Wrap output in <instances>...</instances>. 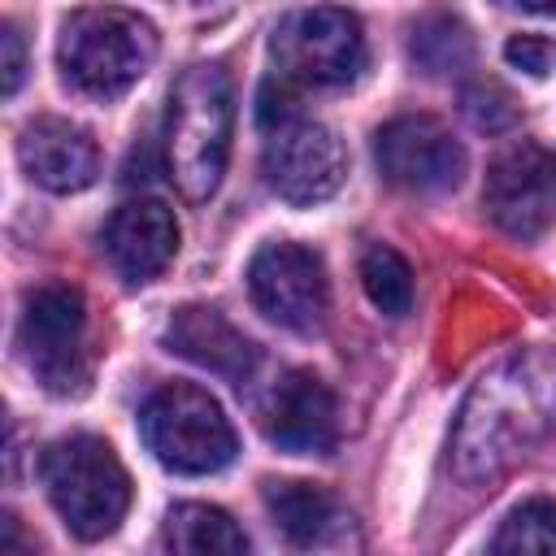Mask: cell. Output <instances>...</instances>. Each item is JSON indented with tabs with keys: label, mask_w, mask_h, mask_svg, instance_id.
Returning <instances> with one entry per match:
<instances>
[{
	"label": "cell",
	"mask_w": 556,
	"mask_h": 556,
	"mask_svg": "<svg viewBox=\"0 0 556 556\" xmlns=\"http://www.w3.org/2000/svg\"><path fill=\"white\" fill-rule=\"evenodd\" d=\"M552 434H556V348L547 343L513 348L469 387L452 426L447 465L465 486H491Z\"/></svg>",
	"instance_id": "obj_1"
},
{
	"label": "cell",
	"mask_w": 556,
	"mask_h": 556,
	"mask_svg": "<svg viewBox=\"0 0 556 556\" xmlns=\"http://www.w3.org/2000/svg\"><path fill=\"white\" fill-rule=\"evenodd\" d=\"M235 126V87L222 65H191L165 109V174L187 200H208L226 174Z\"/></svg>",
	"instance_id": "obj_2"
},
{
	"label": "cell",
	"mask_w": 556,
	"mask_h": 556,
	"mask_svg": "<svg viewBox=\"0 0 556 556\" xmlns=\"http://www.w3.org/2000/svg\"><path fill=\"white\" fill-rule=\"evenodd\" d=\"M56 61L65 83H74L83 96H126L156 61V26L117 4L74 9L61 22Z\"/></svg>",
	"instance_id": "obj_3"
},
{
	"label": "cell",
	"mask_w": 556,
	"mask_h": 556,
	"mask_svg": "<svg viewBox=\"0 0 556 556\" xmlns=\"http://www.w3.org/2000/svg\"><path fill=\"white\" fill-rule=\"evenodd\" d=\"M39 478L61 513V521L78 539H104L130 508V473L122 469L117 452L96 434H70L43 447Z\"/></svg>",
	"instance_id": "obj_4"
},
{
	"label": "cell",
	"mask_w": 556,
	"mask_h": 556,
	"mask_svg": "<svg viewBox=\"0 0 556 556\" xmlns=\"http://www.w3.org/2000/svg\"><path fill=\"white\" fill-rule=\"evenodd\" d=\"M139 434L148 452L174 473H217L239 447L222 404L191 382L156 387L139 408Z\"/></svg>",
	"instance_id": "obj_5"
},
{
	"label": "cell",
	"mask_w": 556,
	"mask_h": 556,
	"mask_svg": "<svg viewBox=\"0 0 556 556\" xmlns=\"http://www.w3.org/2000/svg\"><path fill=\"white\" fill-rule=\"evenodd\" d=\"M17 348L35 382L52 395H78L91 378L87 365V304L70 282H43L22 304Z\"/></svg>",
	"instance_id": "obj_6"
},
{
	"label": "cell",
	"mask_w": 556,
	"mask_h": 556,
	"mask_svg": "<svg viewBox=\"0 0 556 556\" xmlns=\"http://www.w3.org/2000/svg\"><path fill=\"white\" fill-rule=\"evenodd\" d=\"M269 52L278 78L300 87H348L365 70V26L352 9L313 4L278 22Z\"/></svg>",
	"instance_id": "obj_7"
},
{
	"label": "cell",
	"mask_w": 556,
	"mask_h": 556,
	"mask_svg": "<svg viewBox=\"0 0 556 556\" xmlns=\"http://www.w3.org/2000/svg\"><path fill=\"white\" fill-rule=\"evenodd\" d=\"M482 204L508 239H539L556 222V152L534 139L508 143L486 169Z\"/></svg>",
	"instance_id": "obj_8"
},
{
	"label": "cell",
	"mask_w": 556,
	"mask_h": 556,
	"mask_svg": "<svg viewBox=\"0 0 556 556\" xmlns=\"http://www.w3.org/2000/svg\"><path fill=\"white\" fill-rule=\"evenodd\" d=\"M248 291H252V304L269 321L287 326L295 334H313L326 326V313H330L326 265L304 243L278 239V243L256 248V256L248 265Z\"/></svg>",
	"instance_id": "obj_9"
},
{
	"label": "cell",
	"mask_w": 556,
	"mask_h": 556,
	"mask_svg": "<svg viewBox=\"0 0 556 556\" xmlns=\"http://www.w3.org/2000/svg\"><path fill=\"white\" fill-rule=\"evenodd\" d=\"M261 169H265V182L278 200L308 208V204L330 200L343 187L348 152L330 126L308 122V117H291V122L269 130Z\"/></svg>",
	"instance_id": "obj_10"
},
{
	"label": "cell",
	"mask_w": 556,
	"mask_h": 556,
	"mask_svg": "<svg viewBox=\"0 0 556 556\" xmlns=\"http://www.w3.org/2000/svg\"><path fill=\"white\" fill-rule=\"evenodd\" d=\"M378 174L400 191H447L465 174V148L439 117L404 113L374 135Z\"/></svg>",
	"instance_id": "obj_11"
},
{
	"label": "cell",
	"mask_w": 556,
	"mask_h": 556,
	"mask_svg": "<svg viewBox=\"0 0 556 556\" xmlns=\"http://www.w3.org/2000/svg\"><path fill=\"white\" fill-rule=\"evenodd\" d=\"M261 430L291 456H326L339 439V404L317 374L291 369L269 387L261 404Z\"/></svg>",
	"instance_id": "obj_12"
},
{
	"label": "cell",
	"mask_w": 556,
	"mask_h": 556,
	"mask_svg": "<svg viewBox=\"0 0 556 556\" xmlns=\"http://www.w3.org/2000/svg\"><path fill=\"white\" fill-rule=\"evenodd\" d=\"M100 252L126 282L156 278L178 252V222L161 200H126L100 230Z\"/></svg>",
	"instance_id": "obj_13"
},
{
	"label": "cell",
	"mask_w": 556,
	"mask_h": 556,
	"mask_svg": "<svg viewBox=\"0 0 556 556\" xmlns=\"http://www.w3.org/2000/svg\"><path fill=\"white\" fill-rule=\"evenodd\" d=\"M22 169L43 187V191H83L100 174V148L91 130H83L70 117H35L22 126L17 139Z\"/></svg>",
	"instance_id": "obj_14"
},
{
	"label": "cell",
	"mask_w": 556,
	"mask_h": 556,
	"mask_svg": "<svg viewBox=\"0 0 556 556\" xmlns=\"http://www.w3.org/2000/svg\"><path fill=\"white\" fill-rule=\"evenodd\" d=\"M165 348L226 382H239V387H243V378H252V369L261 361L256 343L208 304L174 308V317L165 321Z\"/></svg>",
	"instance_id": "obj_15"
},
{
	"label": "cell",
	"mask_w": 556,
	"mask_h": 556,
	"mask_svg": "<svg viewBox=\"0 0 556 556\" xmlns=\"http://www.w3.org/2000/svg\"><path fill=\"white\" fill-rule=\"evenodd\" d=\"M265 508L295 547H330L348 539L352 517L317 482H265Z\"/></svg>",
	"instance_id": "obj_16"
},
{
	"label": "cell",
	"mask_w": 556,
	"mask_h": 556,
	"mask_svg": "<svg viewBox=\"0 0 556 556\" xmlns=\"http://www.w3.org/2000/svg\"><path fill=\"white\" fill-rule=\"evenodd\" d=\"M161 539L169 552H182V556H243L248 552L243 530L230 521V513L213 504H174Z\"/></svg>",
	"instance_id": "obj_17"
},
{
	"label": "cell",
	"mask_w": 556,
	"mask_h": 556,
	"mask_svg": "<svg viewBox=\"0 0 556 556\" xmlns=\"http://www.w3.org/2000/svg\"><path fill=\"white\" fill-rule=\"evenodd\" d=\"M408 56L430 74V78H447L469 70L473 61V35L460 17L452 13H426L413 22V39H408Z\"/></svg>",
	"instance_id": "obj_18"
},
{
	"label": "cell",
	"mask_w": 556,
	"mask_h": 556,
	"mask_svg": "<svg viewBox=\"0 0 556 556\" xmlns=\"http://www.w3.org/2000/svg\"><path fill=\"white\" fill-rule=\"evenodd\" d=\"M361 287L374 300V308L387 313V317H404L413 308V265L395 248H387V243L365 248V256H361Z\"/></svg>",
	"instance_id": "obj_19"
},
{
	"label": "cell",
	"mask_w": 556,
	"mask_h": 556,
	"mask_svg": "<svg viewBox=\"0 0 556 556\" xmlns=\"http://www.w3.org/2000/svg\"><path fill=\"white\" fill-rule=\"evenodd\" d=\"M491 552H556V504L543 495L521 500L500 521Z\"/></svg>",
	"instance_id": "obj_20"
},
{
	"label": "cell",
	"mask_w": 556,
	"mask_h": 556,
	"mask_svg": "<svg viewBox=\"0 0 556 556\" xmlns=\"http://www.w3.org/2000/svg\"><path fill=\"white\" fill-rule=\"evenodd\" d=\"M460 104H465V117L486 135H500L517 122V100L500 83H469Z\"/></svg>",
	"instance_id": "obj_21"
},
{
	"label": "cell",
	"mask_w": 556,
	"mask_h": 556,
	"mask_svg": "<svg viewBox=\"0 0 556 556\" xmlns=\"http://www.w3.org/2000/svg\"><path fill=\"white\" fill-rule=\"evenodd\" d=\"M504 56L513 70H526L530 78H543L552 65H556V39H543V35H513L504 43Z\"/></svg>",
	"instance_id": "obj_22"
},
{
	"label": "cell",
	"mask_w": 556,
	"mask_h": 556,
	"mask_svg": "<svg viewBox=\"0 0 556 556\" xmlns=\"http://www.w3.org/2000/svg\"><path fill=\"white\" fill-rule=\"evenodd\" d=\"M0 52H4V83H0V91L4 96H17L22 74H26V48H22V35H17L13 22L0 26Z\"/></svg>",
	"instance_id": "obj_23"
},
{
	"label": "cell",
	"mask_w": 556,
	"mask_h": 556,
	"mask_svg": "<svg viewBox=\"0 0 556 556\" xmlns=\"http://www.w3.org/2000/svg\"><path fill=\"white\" fill-rule=\"evenodd\" d=\"M517 4H526L530 13H556V0H517Z\"/></svg>",
	"instance_id": "obj_24"
}]
</instances>
